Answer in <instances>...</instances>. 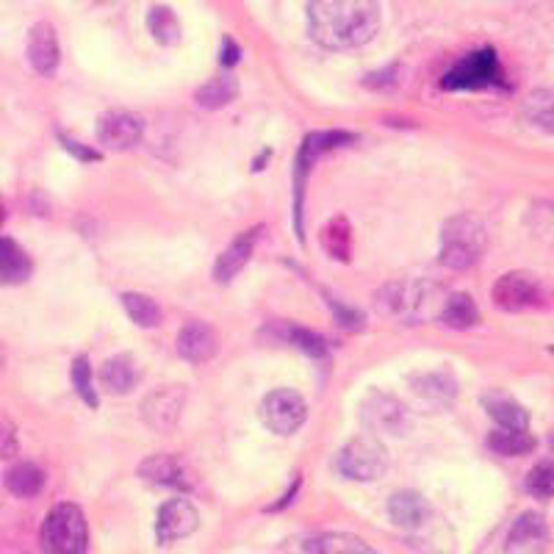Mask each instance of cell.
<instances>
[{"mask_svg":"<svg viewBox=\"0 0 554 554\" xmlns=\"http://www.w3.org/2000/svg\"><path fill=\"white\" fill-rule=\"evenodd\" d=\"M308 25L322 48H361L380 31V6L377 0H311Z\"/></svg>","mask_w":554,"mask_h":554,"instance_id":"1","label":"cell"},{"mask_svg":"<svg viewBox=\"0 0 554 554\" xmlns=\"http://www.w3.org/2000/svg\"><path fill=\"white\" fill-rule=\"evenodd\" d=\"M488 247V233L477 217H455L446 222L444 233H441V264L446 269H469L482 258Z\"/></svg>","mask_w":554,"mask_h":554,"instance_id":"2","label":"cell"},{"mask_svg":"<svg viewBox=\"0 0 554 554\" xmlns=\"http://www.w3.org/2000/svg\"><path fill=\"white\" fill-rule=\"evenodd\" d=\"M86 543H89V530H86V518L78 505L64 502L45 516V524H42L45 554H84Z\"/></svg>","mask_w":554,"mask_h":554,"instance_id":"3","label":"cell"},{"mask_svg":"<svg viewBox=\"0 0 554 554\" xmlns=\"http://www.w3.org/2000/svg\"><path fill=\"white\" fill-rule=\"evenodd\" d=\"M336 466L350 480L372 482L377 477H383L388 469L386 446L380 444L377 438H372V435L355 438V441H350V444L338 452Z\"/></svg>","mask_w":554,"mask_h":554,"instance_id":"4","label":"cell"},{"mask_svg":"<svg viewBox=\"0 0 554 554\" xmlns=\"http://www.w3.org/2000/svg\"><path fill=\"white\" fill-rule=\"evenodd\" d=\"M261 419L272 433L291 435L297 433L308 419V405L297 391L277 388L272 394H266L264 402H261Z\"/></svg>","mask_w":554,"mask_h":554,"instance_id":"5","label":"cell"},{"mask_svg":"<svg viewBox=\"0 0 554 554\" xmlns=\"http://www.w3.org/2000/svg\"><path fill=\"white\" fill-rule=\"evenodd\" d=\"M502 78V70H499V61H496V53L491 48L477 50V53H469L466 59L455 64L449 73L444 75L441 86L455 92V89H485V86L499 84Z\"/></svg>","mask_w":554,"mask_h":554,"instance_id":"6","label":"cell"},{"mask_svg":"<svg viewBox=\"0 0 554 554\" xmlns=\"http://www.w3.org/2000/svg\"><path fill=\"white\" fill-rule=\"evenodd\" d=\"M491 300L499 311L518 314V311H527L541 300V286L530 272H507L494 283Z\"/></svg>","mask_w":554,"mask_h":554,"instance_id":"7","label":"cell"},{"mask_svg":"<svg viewBox=\"0 0 554 554\" xmlns=\"http://www.w3.org/2000/svg\"><path fill=\"white\" fill-rule=\"evenodd\" d=\"M363 424L374 430V433H394L402 435L408 433L410 416L405 405L397 397H388L383 391H374L363 399Z\"/></svg>","mask_w":554,"mask_h":554,"instance_id":"8","label":"cell"},{"mask_svg":"<svg viewBox=\"0 0 554 554\" xmlns=\"http://www.w3.org/2000/svg\"><path fill=\"white\" fill-rule=\"evenodd\" d=\"M549 541H552V532L546 518L527 510L513 521V527L507 532L505 554H546Z\"/></svg>","mask_w":554,"mask_h":554,"instance_id":"9","label":"cell"},{"mask_svg":"<svg viewBox=\"0 0 554 554\" xmlns=\"http://www.w3.org/2000/svg\"><path fill=\"white\" fill-rule=\"evenodd\" d=\"M145 133V122L131 111H109L97 122V142L106 150H128Z\"/></svg>","mask_w":554,"mask_h":554,"instance_id":"10","label":"cell"},{"mask_svg":"<svg viewBox=\"0 0 554 554\" xmlns=\"http://www.w3.org/2000/svg\"><path fill=\"white\" fill-rule=\"evenodd\" d=\"M197 527H200V513L189 499H169L158 510L156 535L161 543L189 538Z\"/></svg>","mask_w":554,"mask_h":554,"instance_id":"11","label":"cell"},{"mask_svg":"<svg viewBox=\"0 0 554 554\" xmlns=\"http://www.w3.org/2000/svg\"><path fill=\"white\" fill-rule=\"evenodd\" d=\"M183 405H186L183 386H161L142 402V419L153 430H169L181 419Z\"/></svg>","mask_w":554,"mask_h":554,"instance_id":"12","label":"cell"},{"mask_svg":"<svg viewBox=\"0 0 554 554\" xmlns=\"http://www.w3.org/2000/svg\"><path fill=\"white\" fill-rule=\"evenodd\" d=\"M25 53H28V64L37 70L39 75H53L61 61L59 37L56 28L50 23H37L28 31V42H25Z\"/></svg>","mask_w":554,"mask_h":554,"instance_id":"13","label":"cell"},{"mask_svg":"<svg viewBox=\"0 0 554 554\" xmlns=\"http://www.w3.org/2000/svg\"><path fill=\"white\" fill-rule=\"evenodd\" d=\"M178 352L189 363H205L217 355V333L205 322H189L178 333Z\"/></svg>","mask_w":554,"mask_h":554,"instance_id":"14","label":"cell"},{"mask_svg":"<svg viewBox=\"0 0 554 554\" xmlns=\"http://www.w3.org/2000/svg\"><path fill=\"white\" fill-rule=\"evenodd\" d=\"M350 142H355V133L347 131H319L311 133L300 147V158H297V178H305L308 169L314 167V161L330 153V150H338V147H347Z\"/></svg>","mask_w":554,"mask_h":554,"instance_id":"15","label":"cell"},{"mask_svg":"<svg viewBox=\"0 0 554 554\" xmlns=\"http://www.w3.org/2000/svg\"><path fill=\"white\" fill-rule=\"evenodd\" d=\"M255 239H258V230H247V233H241L239 239L230 244L225 253L219 255L217 266H214V277H217L219 283L233 280V277L239 275L241 269L247 266L250 255H253Z\"/></svg>","mask_w":554,"mask_h":554,"instance_id":"16","label":"cell"},{"mask_svg":"<svg viewBox=\"0 0 554 554\" xmlns=\"http://www.w3.org/2000/svg\"><path fill=\"white\" fill-rule=\"evenodd\" d=\"M3 485H6V491L17 499H34L37 494H42V488H45V471L39 469L37 463H14L12 469L6 471V477H3Z\"/></svg>","mask_w":554,"mask_h":554,"instance_id":"17","label":"cell"},{"mask_svg":"<svg viewBox=\"0 0 554 554\" xmlns=\"http://www.w3.org/2000/svg\"><path fill=\"white\" fill-rule=\"evenodd\" d=\"M422 305V294L410 283H391L377 294V308L386 316H408L416 314V308Z\"/></svg>","mask_w":554,"mask_h":554,"instance_id":"18","label":"cell"},{"mask_svg":"<svg viewBox=\"0 0 554 554\" xmlns=\"http://www.w3.org/2000/svg\"><path fill=\"white\" fill-rule=\"evenodd\" d=\"M31 258L14 239H0V283H25L31 277Z\"/></svg>","mask_w":554,"mask_h":554,"instance_id":"19","label":"cell"},{"mask_svg":"<svg viewBox=\"0 0 554 554\" xmlns=\"http://www.w3.org/2000/svg\"><path fill=\"white\" fill-rule=\"evenodd\" d=\"M413 391L424 399V402H435V405H446L452 402L455 394H458V380L449 372H427L416 374L410 380Z\"/></svg>","mask_w":554,"mask_h":554,"instance_id":"20","label":"cell"},{"mask_svg":"<svg viewBox=\"0 0 554 554\" xmlns=\"http://www.w3.org/2000/svg\"><path fill=\"white\" fill-rule=\"evenodd\" d=\"M139 383V369L133 363L131 355H114L111 361L103 366V386L109 394H131Z\"/></svg>","mask_w":554,"mask_h":554,"instance_id":"21","label":"cell"},{"mask_svg":"<svg viewBox=\"0 0 554 554\" xmlns=\"http://www.w3.org/2000/svg\"><path fill=\"white\" fill-rule=\"evenodd\" d=\"M388 516L394 518L397 527L416 530V527H422L424 518H427V505H424V499L419 494L402 491V494L391 496V502H388Z\"/></svg>","mask_w":554,"mask_h":554,"instance_id":"22","label":"cell"},{"mask_svg":"<svg viewBox=\"0 0 554 554\" xmlns=\"http://www.w3.org/2000/svg\"><path fill=\"white\" fill-rule=\"evenodd\" d=\"M139 477L147 482H156V485H172V488H183L186 480H183L181 463L169 455H153L139 463Z\"/></svg>","mask_w":554,"mask_h":554,"instance_id":"23","label":"cell"},{"mask_svg":"<svg viewBox=\"0 0 554 554\" xmlns=\"http://www.w3.org/2000/svg\"><path fill=\"white\" fill-rule=\"evenodd\" d=\"M485 408H488L491 419L499 427H507V430H527L530 427V416H527V410L521 408L516 399L491 394V397H485Z\"/></svg>","mask_w":554,"mask_h":554,"instance_id":"24","label":"cell"},{"mask_svg":"<svg viewBox=\"0 0 554 554\" xmlns=\"http://www.w3.org/2000/svg\"><path fill=\"white\" fill-rule=\"evenodd\" d=\"M322 247L327 255H333L336 261H350L352 255V225L350 219L333 217L322 228Z\"/></svg>","mask_w":554,"mask_h":554,"instance_id":"25","label":"cell"},{"mask_svg":"<svg viewBox=\"0 0 554 554\" xmlns=\"http://www.w3.org/2000/svg\"><path fill=\"white\" fill-rule=\"evenodd\" d=\"M311 554H374L369 543H363L358 535H347V532H327L322 538L308 543Z\"/></svg>","mask_w":554,"mask_h":554,"instance_id":"26","label":"cell"},{"mask_svg":"<svg viewBox=\"0 0 554 554\" xmlns=\"http://www.w3.org/2000/svg\"><path fill=\"white\" fill-rule=\"evenodd\" d=\"M488 446L494 449L496 455L505 458H521L535 449V438L527 430H507V427H496L494 433L488 435Z\"/></svg>","mask_w":554,"mask_h":554,"instance_id":"27","label":"cell"},{"mask_svg":"<svg viewBox=\"0 0 554 554\" xmlns=\"http://www.w3.org/2000/svg\"><path fill=\"white\" fill-rule=\"evenodd\" d=\"M125 314L131 316L136 327H158L161 325V308L153 297L139 294V291H125L120 297Z\"/></svg>","mask_w":554,"mask_h":554,"instance_id":"28","label":"cell"},{"mask_svg":"<svg viewBox=\"0 0 554 554\" xmlns=\"http://www.w3.org/2000/svg\"><path fill=\"white\" fill-rule=\"evenodd\" d=\"M524 117L538 128V131L554 136V92L552 89H535L524 100Z\"/></svg>","mask_w":554,"mask_h":554,"instance_id":"29","label":"cell"},{"mask_svg":"<svg viewBox=\"0 0 554 554\" xmlns=\"http://www.w3.org/2000/svg\"><path fill=\"white\" fill-rule=\"evenodd\" d=\"M441 319L452 330H469V327L480 322V311H477V305H474L469 294H452L446 300L444 311H441Z\"/></svg>","mask_w":554,"mask_h":554,"instance_id":"30","label":"cell"},{"mask_svg":"<svg viewBox=\"0 0 554 554\" xmlns=\"http://www.w3.org/2000/svg\"><path fill=\"white\" fill-rule=\"evenodd\" d=\"M147 28L161 45H178L181 42V20L169 6H153L147 14Z\"/></svg>","mask_w":554,"mask_h":554,"instance_id":"31","label":"cell"},{"mask_svg":"<svg viewBox=\"0 0 554 554\" xmlns=\"http://www.w3.org/2000/svg\"><path fill=\"white\" fill-rule=\"evenodd\" d=\"M239 95V84H236V78L228 73L217 75V78H211L208 84L197 92V103L203 106V109H222V106H228L233 97Z\"/></svg>","mask_w":554,"mask_h":554,"instance_id":"32","label":"cell"},{"mask_svg":"<svg viewBox=\"0 0 554 554\" xmlns=\"http://www.w3.org/2000/svg\"><path fill=\"white\" fill-rule=\"evenodd\" d=\"M527 491H530L535 499H543V502L554 499V463L552 460H541L538 466H532L530 474H527Z\"/></svg>","mask_w":554,"mask_h":554,"instance_id":"33","label":"cell"},{"mask_svg":"<svg viewBox=\"0 0 554 554\" xmlns=\"http://www.w3.org/2000/svg\"><path fill=\"white\" fill-rule=\"evenodd\" d=\"M283 336H286L289 344H294L297 350L305 352V355H311V358H325L327 355L325 338L316 336V333H311V330H302V327L286 325L283 327Z\"/></svg>","mask_w":554,"mask_h":554,"instance_id":"34","label":"cell"},{"mask_svg":"<svg viewBox=\"0 0 554 554\" xmlns=\"http://www.w3.org/2000/svg\"><path fill=\"white\" fill-rule=\"evenodd\" d=\"M73 386L75 391H78V397L84 399L89 408H95L97 394H95V388H92V366H89V358H75Z\"/></svg>","mask_w":554,"mask_h":554,"instance_id":"35","label":"cell"},{"mask_svg":"<svg viewBox=\"0 0 554 554\" xmlns=\"http://www.w3.org/2000/svg\"><path fill=\"white\" fill-rule=\"evenodd\" d=\"M17 430H14L12 419L6 413H0V460L14 458L17 455Z\"/></svg>","mask_w":554,"mask_h":554,"instance_id":"36","label":"cell"},{"mask_svg":"<svg viewBox=\"0 0 554 554\" xmlns=\"http://www.w3.org/2000/svg\"><path fill=\"white\" fill-rule=\"evenodd\" d=\"M225 64H233V61H239V48L230 42V39H225Z\"/></svg>","mask_w":554,"mask_h":554,"instance_id":"37","label":"cell"},{"mask_svg":"<svg viewBox=\"0 0 554 554\" xmlns=\"http://www.w3.org/2000/svg\"><path fill=\"white\" fill-rule=\"evenodd\" d=\"M3 219H6V208H3V203H0V225H3Z\"/></svg>","mask_w":554,"mask_h":554,"instance_id":"38","label":"cell"},{"mask_svg":"<svg viewBox=\"0 0 554 554\" xmlns=\"http://www.w3.org/2000/svg\"><path fill=\"white\" fill-rule=\"evenodd\" d=\"M552 355H554V350H552Z\"/></svg>","mask_w":554,"mask_h":554,"instance_id":"39","label":"cell"}]
</instances>
